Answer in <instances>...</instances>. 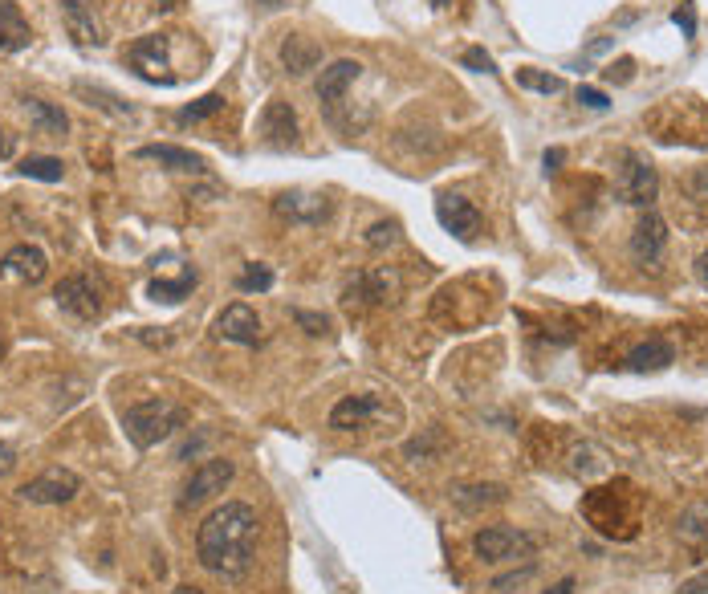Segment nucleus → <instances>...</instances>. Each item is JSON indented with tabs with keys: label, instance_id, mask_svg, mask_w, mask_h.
<instances>
[{
	"label": "nucleus",
	"instance_id": "nucleus-41",
	"mask_svg": "<svg viewBox=\"0 0 708 594\" xmlns=\"http://www.w3.org/2000/svg\"><path fill=\"white\" fill-rule=\"evenodd\" d=\"M13 151H17V139L9 131H0V159H13Z\"/></svg>",
	"mask_w": 708,
	"mask_h": 594
},
{
	"label": "nucleus",
	"instance_id": "nucleus-3",
	"mask_svg": "<svg viewBox=\"0 0 708 594\" xmlns=\"http://www.w3.org/2000/svg\"><path fill=\"white\" fill-rule=\"evenodd\" d=\"M53 302H57V310L78 318V322H94L106 310V285L98 273H74L53 289Z\"/></svg>",
	"mask_w": 708,
	"mask_h": 594
},
{
	"label": "nucleus",
	"instance_id": "nucleus-10",
	"mask_svg": "<svg viewBox=\"0 0 708 594\" xmlns=\"http://www.w3.org/2000/svg\"><path fill=\"white\" fill-rule=\"evenodd\" d=\"M212 334L224 338V342H236V346H257L261 342V318L253 306L245 302H232L220 310V318L212 322Z\"/></svg>",
	"mask_w": 708,
	"mask_h": 594
},
{
	"label": "nucleus",
	"instance_id": "nucleus-19",
	"mask_svg": "<svg viewBox=\"0 0 708 594\" xmlns=\"http://www.w3.org/2000/svg\"><path fill=\"white\" fill-rule=\"evenodd\" d=\"M627 371H635V375H647V371H668L672 363H676V346L668 342V338H647V342H639L631 354H627Z\"/></svg>",
	"mask_w": 708,
	"mask_h": 594
},
{
	"label": "nucleus",
	"instance_id": "nucleus-7",
	"mask_svg": "<svg viewBox=\"0 0 708 594\" xmlns=\"http://www.w3.org/2000/svg\"><path fill=\"white\" fill-rule=\"evenodd\" d=\"M232 477H236V464H232V460H224V456H212V460H204V464L192 472V481L184 485V493H180V505H184V509H192V505H204V501H212L216 493H224V489L232 485Z\"/></svg>",
	"mask_w": 708,
	"mask_h": 594
},
{
	"label": "nucleus",
	"instance_id": "nucleus-32",
	"mask_svg": "<svg viewBox=\"0 0 708 594\" xmlns=\"http://www.w3.org/2000/svg\"><path fill=\"white\" fill-rule=\"evenodd\" d=\"M293 322H298L306 334H314V338H322V334H330V318L326 314H310V310H293Z\"/></svg>",
	"mask_w": 708,
	"mask_h": 594
},
{
	"label": "nucleus",
	"instance_id": "nucleus-44",
	"mask_svg": "<svg viewBox=\"0 0 708 594\" xmlns=\"http://www.w3.org/2000/svg\"><path fill=\"white\" fill-rule=\"evenodd\" d=\"M611 49V37H603V41H595V45H590L586 49V57H599V53H607Z\"/></svg>",
	"mask_w": 708,
	"mask_h": 594
},
{
	"label": "nucleus",
	"instance_id": "nucleus-18",
	"mask_svg": "<svg viewBox=\"0 0 708 594\" xmlns=\"http://www.w3.org/2000/svg\"><path fill=\"white\" fill-rule=\"evenodd\" d=\"M62 17H66V29H70L74 45H82V49L102 45V29H98V17H94V0H62Z\"/></svg>",
	"mask_w": 708,
	"mask_h": 594
},
{
	"label": "nucleus",
	"instance_id": "nucleus-36",
	"mask_svg": "<svg viewBox=\"0 0 708 594\" xmlns=\"http://www.w3.org/2000/svg\"><path fill=\"white\" fill-rule=\"evenodd\" d=\"M603 74H607V82L627 86V82H631V74H635V62H631V57H619V62H615V66H607Z\"/></svg>",
	"mask_w": 708,
	"mask_h": 594
},
{
	"label": "nucleus",
	"instance_id": "nucleus-8",
	"mask_svg": "<svg viewBox=\"0 0 708 594\" xmlns=\"http://www.w3.org/2000/svg\"><path fill=\"white\" fill-rule=\"evenodd\" d=\"M78 489H82V481L70 468H49V472H41V477H33L29 485H21L17 497L29 501V505H66V501L78 497Z\"/></svg>",
	"mask_w": 708,
	"mask_h": 594
},
{
	"label": "nucleus",
	"instance_id": "nucleus-12",
	"mask_svg": "<svg viewBox=\"0 0 708 594\" xmlns=\"http://www.w3.org/2000/svg\"><path fill=\"white\" fill-rule=\"evenodd\" d=\"M273 212L289 224H322L330 216V200L318 192H281L273 200Z\"/></svg>",
	"mask_w": 708,
	"mask_h": 594
},
{
	"label": "nucleus",
	"instance_id": "nucleus-23",
	"mask_svg": "<svg viewBox=\"0 0 708 594\" xmlns=\"http://www.w3.org/2000/svg\"><path fill=\"white\" fill-rule=\"evenodd\" d=\"M25 114H29V123L49 139H66V131H70V118L62 114V106H53L45 98H25Z\"/></svg>",
	"mask_w": 708,
	"mask_h": 594
},
{
	"label": "nucleus",
	"instance_id": "nucleus-37",
	"mask_svg": "<svg viewBox=\"0 0 708 594\" xmlns=\"http://www.w3.org/2000/svg\"><path fill=\"white\" fill-rule=\"evenodd\" d=\"M578 102H582L586 110H607V106H611V98H607L603 90H595V86H578Z\"/></svg>",
	"mask_w": 708,
	"mask_h": 594
},
{
	"label": "nucleus",
	"instance_id": "nucleus-40",
	"mask_svg": "<svg viewBox=\"0 0 708 594\" xmlns=\"http://www.w3.org/2000/svg\"><path fill=\"white\" fill-rule=\"evenodd\" d=\"M17 464V452L9 448V444H0V477H5V472Z\"/></svg>",
	"mask_w": 708,
	"mask_h": 594
},
{
	"label": "nucleus",
	"instance_id": "nucleus-42",
	"mask_svg": "<svg viewBox=\"0 0 708 594\" xmlns=\"http://www.w3.org/2000/svg\"><path fill=\"white\" fill-rule=\"evenodd\" d=\"M680 594H708V574H700V578H692V582H688V586H684Z\"/></svg>",
	"mask_w": 708,
	"mask_h": 594
},
{
	"label": "nucleus",
	"instance_id": "nucleus-21",
	"mask_svg": "<svg viewBox=\"0 0 708 594\" xmlns=\"http://www.w3.org/2000/svg\"><path fill=\"white\" fill-rule=\"evenodd\" d=\"M33 33H29V21L21 17V5L17 0H0V53H21L29 49Z\"/></svg>",
	"mask_w": 708,
	"mask_h": 594
},
{
	"label": "nucleus",
	"instance_id": "nucleus-24",
	"mask_svg": "<svg viewBox=\"0 0 708 594\" xmlns=\"http://www.w3.org/2000/svg\"><path fill=\"white\" fill-rule=\"evenodd\" d=\"M505 497H509L505 485H456V489H452V501H456L464 513H477V509L501 505Z\"/></svg>",
	"mask_w": 708,
	"mask_h": 594
},
{
	"label": "nucleus",
	"instance_id": "nucleus-31",
	"mask_svg": "<svg viewBox=\"0 0 708 594\" xmlns=\"http://www.w3.org/2000/svg\"><path fill=\"white\" fill-rule=\"evenodd\" d=\"M432 444H440V432H424V436H416V440H407V444H403V456H407V460H428V456H432Z\"/></svg>",
	"mask_w": 708,
	"mask_h": 594
},
{
	"label": "nucleus",
	"instance_id": "nucleus-45",
	"mask_svg": "<svg viewBox=\"0 0 708 594\" xmlns=\"http://www.w3.org/2000/svg\"><path fill=\"white\" fill-rule=\"evenodd\" d=\"M546 594H574V578H562L554 590H546Z\"/></svg>",
	"mask_w": 708,
	"mask_h": 594
},
{
	"label": "nucleus",
	"instance_id": "nucleus-15",
	"mask_svg": "<svg viewBox=\"0 0 708 594\" xmlns=\"http://www.w3.org/2000/svg\"><path fill=\"white\" fill-rule=\"evenodd\" d=\"M49 269V257L37 249V245H13L5 257H0V273L9 281H21V285H37Z\"/></svg>",
	"mask_w": 708,
	"mask_h": 594
},
{
	"label": "nucleus",
	"instance_id": "nucleus-17",
	"mask_svg": "<svg viewBox=\"0 0 708 594\" xmlns=\"http://www.w3.org/2000/svg\"><path fill=\"white\" fill-rule=\"evenodd\" d=\"M359 74H363V66L354 62V57H338V62H330L322 74H318V102H326V106H338L342 102V94L359 82Z\"/></svg>",
	"mask_w": 708,
	"mask_h": 594
},
{
	"label": "nucleus",
	"instance_id": "nucleus-48",
	"mask_svg": "<svg viewBox=\"0 0 708 594\" xmlns=\"http://www.w3.org/2000/svg\"><path fill=\"white\" fill-rule=\"evenodd\" d=\"M257 5H265V9H281L285 0H257Z\"/></svg>",
	"mask_w": 708,
	"mask_h": 594
},
{
	"label": "nucleus",
	"instance_id": "nucleus-4",
	"mask_svg": "<svg viewBox=\"0 0 708 594\" xmlns=\"http://www.w3.org/2000/svg\"><path fill=\"white\" fill-rule=\"evenodd\" d=\"M538 550V538L525 529H513V525H489L481 529L477 538H472V554L489 566H501V562H517V558H529Z\"/></svg>",
	"mask_w": 708,
	"mask_h": 594
},
{
	"label": "nucleus",
	"instance_id": "nucleus-43",
	"mask_svg": "<svg viewBox=\"0 0 708 594\" xmlns=\"http://www.w3.org/2000/svg\"><path fill=\"white\" fill-rule=\"evenodd\" d=\"M542 163H546V171H558V163H562V147L546 151V155H542Z\"/></svg>",
	"mask_w": 708,
	"mask_h": 594
},
{
	"label": "nucleus",
	"instance_id": "nucleus-29",
	"mask_svg": "<svg viewBox=\"0 0 708 594\" xmlns=\"http://www.w3.org/2000/svg\"><path fill=\"white\" fill-rule=\"evenodd\" d=\"M273 269L269 265H261V261H249L245 265V273L241 277H236V289H241V293H269L273 289Z\"/></svg>",
	"mask_w": 708,
	"mask_h": 594
},
{
	"label": "nucleus",
	"instance_id": "nucleus-33",
	"mask_svg": "<svg viewBox=\"0 0 708 594\" xmlns=\"http://www.w3.org/2000/svg\"><path fill=\"white\" fill-rule=\"evenodd\" d=\"M460 62L468 66V70H477V74H497V66H493V57L481 49V45H472V49H464L460 53Z\"/></svg>",
	"mask_w": 708,
	"mask_h": 594
},
{
	"label": "nucleus",
	"instance_id": "nucleus-9",
	"mask_svg": "<svg viewBox=\"0 0 708 594\" xmlns=\"http://www.w3.org/2000/svg\"><path fill=\"white\" fill-rule=\"evenodd\" d=\"M664 249H668V224L660 212L647 208L631 232V257L639 265H660L664 261Z\"/></svg>",
	"mask_w": 708,
	"mask_h": 594
},
{
	"label": "nucleus",
	"instance_id": "nucleus-16",
	"mask_svg": "<svg viewBox=\"0 0 708 594\" xmlns=\"http://www.w3.org/2000/svg\"><path fill=\"white\" fill-rule=\"evenodd\" d=\"M391 293H395V273H387V269H363L359 277H354L350 285H346V302L354 306H383V302H391Z\"/></svg>",
	"mask_w": 708,
	"mask_h": 594
},
{
	"label": "nucleus",
	"instance_id": "nucleus-1",
	"mask_svg": "<svg viewBox=\"0 0 708 594\" xmlns=\"http://www.w3.org/2000/svg\"><path fill=\"white\" fill-rule=\"evenodd\" d=\"M257 529H261V517L249 501L216 505L196 529L200 566L224 582H241L257 562Z\"/></svg>",
	"mask_w": 708,
	"mask_h": 594
},
{
	"label": "nucleus",
	"instance_id": "nucleus-28",
	"mask_svg": "<svg viewBox=\"0 0 708 594\" xmlns=\"http://www.w3.org/2000/svg\"><path fill=\"white\" fill-rule=\"evenodd\" d=\"M192 285H196V269H188L180 281H151L147 293L155 297V302H180V297L192 293Z\"/></svg>",
	"mask_w": 708,
	"mask_h": 594
},
{
	"label": "nucleus",
	"instance_id": "nucleus-27",
	"mask_svg": "<svg viewBox=\"0 0 708 594\" xmlns=\"http://www.w3.org/2000/svg\"><path fill=\"white\" fill-rule=\"evenodd\" d=\"M216 110H224V94L220 90H212V94H204V98H196V102H188L180 114H175V123H204V118H212Z\"/></svg>",
	"mask_w": 708,
	"mask_h": 594
},
{
	"label": "nucleus",
	"instance_id": "nucleus-39",
	"mask_svg": "<svg viewBox=\"0 0 708 594\" xmlns=\"http://www.w3.org/2000/svg\"><path fill=\"white\" fill-rule=\"evenodd\" d=\"M692 192H696L700 200H708V167H696V175H692Z\"/></svg>",
	"mask_w": 708,
	"mask_h": 594
},
{
	"label": "nucleus",
	"instance_id": "nucleus-35",
	"mask_svg": "<svg viewBox=\"0 0 708 594\" xmlns=\"http://www.w3.org/2000/svg\"><path fill=\"white\" fill-rule=\"evenodd\" d=\"M399 241V228L395 224H371L367 228V245L371 249H383V245H395Z\"/></svg>",
	"mask_w": 708,
	"mask_h": 594
},
{
	"label": "nucleus",
	"instance_id": "nucleus-34",
	"mask_svg": "<svg viewBox=\"0 0 708 594\" xmlns=\"http://www.w3.org/2000/svg\"><path fill=\"white\" fill-rule=\"evenodd\" d=\"M529 578H534V562H529V566H521V570H513V574H501L497 582H493V590L497 594H513L521 582H529Z\"/></svg>",
	"mask_w": 708,
	"mask_h": 594
},
{
	"label": "nucleus",
	"instance_id": "nucleus-5",
	"mask_svg": "<svg viewBox=\"0 0 708 594\" xmlns=\"http://www.w3.org/2000/svg\"><path fill=\"white\" fill-rule=\"evenodd\" d=\"M619 196L623 204H635V208H652L656 196H660V175L652 167V159L639 155V151H627L623 155V167H619Z\"/></svg>",
	"mask_w": 708,
	"mask_h": 594
},
{
	"label": "nucleus",
	"instance_id": "nucleus-13",
	"mask_svg": "<svg viewBox=\"0 0 708 594\" xmlns=\"http://www.w3.org/2000/svg\"><path fill=\"white\" fill-rule=\"evenodd\" d=\"M436 216H440V224H444L452 236H460V241H472V236L481 232V212H477V204L464 200V196H456V192H448V196L436 200Z\"/></svg>",
	"mask_w": 708,
	"mask_h": 594
},
{
	"label": "nucleus",
	"instance_id": "nucleus-38",
	"mask_svg": "<svg viewBox=\"0 0 708 594\" xmlns=\"http://www.w3.org/2000/svg\"><path fill=\"white\" fill-rule=\"evenodd\" d=\"M672 21L684 29V37H696V9H692V5H680V9L672 13Z\"/></svg>",
	"mask_w": 708,
	"mask_h": 594
},
{
	"label": "nucleus",
	"instance_id": "nucleus-14",
	"mask_svg": "<svg viewBox=\"0 0 708 594\" xmlns=\"http://www.w3.org/2000/svg\"><path fill=\"white\" fill-rule=\"evenodd\" d=\"M379 415V399L375 395H346L330 407V428L334 432H354V428H371Z\"/></svg>",
	"mask_w": 708,
	"mask_h": 594
},
{
	"label": "nucleus",
	"instance_id": "nucleus-6",
	"mask_svg": "<svg viewBox=\"0 0 708 594\" xmlns=\"http://www.w3.org/2000/svg\"><path fill=\"white\" fill-rule=\"evenodd\" d=\"M123 57L131 62V70H135L139 78H147V82H159V86H171V82H175V74H171V53H167V37H163V33H147V37L131 41Z\"/></svg>",
	"mask_w": 708,
	"mask_h": 594
},
{
	"label": "nucleus",
	"instance_id": "nucleus-2",
	"mask_svg": "<svg viewBox=\"0 0 708 594\" xmlns=\"http://www.w3.org/2000/svg\"><path fill=\"white\" fill-rule=\"evenodd\" d=\"M184 420H188V411L180 403H171V399H143V403L123 411V428H127L131 444L143 448V452L163 444L175 428H184Z\"/></svg>",
	"mask_w": 708,
	"mask_h": 594
},
{
	"label": "nucleus",
	"instance_id": "nucleus-20",
	"mask_svg": "<svg viewBox=\"0 0 708 594\" xmlns=\"http://www.w3.org/2000/svg\"><path fill=\"white\" fill-rule=\"evenodd\" d=\"M135 159H151L167 171H192V175L204 171V155H196L188 147H175V143H147V147L135 151Z\"/></svg>",
	"mask_w": 708,
	"mask_h": 594
},
{
	"label": "nucleus",
	"instance_id": "nucleus-25",
	"mask_svg": "<svg viewBox=\"0 0 708 594\" xmlns=\"http://www.w3.org/2000/svg\"><path fill=\"white\" fill-rule=\"evenodd\" d=\"M25 180H41V184H57L66 175V163L62 159H53V155H29V159H21V167H17Z\"/></svg>",
	"mask_w": 708,
	"mask_h": 594
},
{
	"label": "nucleus",
	"instance_id": "nucleus-11",
	"mask_svg": "<svg viewBox=\"0 0 708 594\" xmlns=\"http://www.w3.org/2000/svg\"><path fill=\"white\" fill-rule=\"evenodd\" d=\"M257 135H261L269 147H277V151H285V147L298 143V114H293V106L281 102V98L265 102V110L257 114Z\"/></svg>",
	"mask_w": 708,
	"mask_h": 594
},
{
	"label": "nucleus",
	"instance_id": "nucleus-30",
	"mask_svg": "<svg viewBox=\"0 0 708 594\" xmlns=\"http://www.w3.org/2000/svg\"><path fill=\"white\" fill-rule=\"evenodd\" d=\"M78 94L90 102V106H98V110H110L114 118H131V106L127 102H118L114 94H106V90H90V86H78Z\"/></svg>",
	"mask_w": 708,
	"mask_h": 594
},
{
	"label": "nucleus",
	"instance_id": "nucleus-47",
	"mask_svg": "<svg viewBox=\"0 0 708 594\" xmlns=\"http://www.w3.org/2000/svg\"><path fill=\"white\" fill-rule=\"evenodd\" d=\"M171 594H204V590H200V586H175Z\"/></svg>",
	"mask_w": 708,
	"mask_h": 594
},
{
	"label": "nucleus",
	"instance_id": "nucleus-22",
	"mask_svg": "<svg viewBox=\"0 0 708 594\" xmlns=\"http://www.w3.org/2000/svg\"><path fill=\"white\" fill-rule=\"evenodd\" d=\"M281 62H285L289 74H310V70L322 66V45L310 41V37H298V33H293V37L281 41Z\"/></svg>",
	"mask_w": 708,
	"mask_h": 594
},
{
	"label": "nucleus",
	"instance_id": "nucleus-26",
	"mask_svg": "<svg viewBox=\"0 0 708 594\" xmlns=\"http://www.w3.org/2000/svg\"><path fill=\"white\" fill-rule=\"evenodd\" d=\"M517 86L550 98V94H562V86H566V82H562L558 74H542V70H534V66H521V70H517Z\"/></svg>",
	"mask_w": 708,
	"mask_h": 594
},
{
	"label": "nucleus",
	"instance_id": "nucleus-46",
	"mask_svg": "<svg viewBox=\"0 0 708 594\" xmlns=\"http://www.w3.org/2000/svg\"><path fill=\"white\" fill-rule=\"evenodd\" d=\"M696 273H700V281L708 285V253H700V261H696Z\"/></svg>",
	"mask_w": 708,
	"mask_h": 594
},
{
	"label": "nucleus",
	"instance_id": "nucleus-50",
	"mask_svg": "<svg viewBox=\"0 0 708 594\" xmlns=\"http://www.w3.org/2000/svg\"><path fill=\"white\" fill-rule=\"evenodd\" d=\"M0 354H5V342H0Z\"/></svg>",
	"mask_w": 708,
	"mask_h": 594
},
{
	"label": "nucleus",
	"instance_id": "nucleus-49",
	"mask_svg": "<svg viewBox=\"0 0 708 594\" xmlns=\"http://www.w3.org/2000/svg\"><path fill=\"white\" fill-rule=\"evenodd\" d=\"M432 5H444V0H432Z\"/></svg>",
	"mask_w": 708,
	"mask_h": 594
}]
</instances>
